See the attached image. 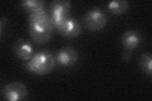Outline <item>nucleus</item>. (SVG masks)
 <instances>
[{"mask_svg":"<svg viewBox=\"0 0 152 101\" xmlns=\"http://www.w3.org/2000/svg\"><path fill=\"white\" fill-rule=\"evenodd\" d=\"M28 28L32 41L37 44H45L53 36L55 25L50 14L42 10L29 14Z\"/></svg>","mask_w":152,"mask_h":101,"instance_id":"obj_1","label":"nucleus"},{"mask_svg":"<svg viewBox=\"0 0 152 101\" xmlns=\"http://www.w3.org/2000/svg\"><path fill=\"white\" fill-rule=\"evenodd\" d=\"M55 65V55L46 49L36 52L29 61L23 64L29 73L41 76L50 73L54 70Z\"/></svg>","mask_w":152,"mask_h":101,"instance_id":"obj_2","label":"nucleus"},{"mask_svg":"<svg viewBox=\"0 0 152 101\" xmlns=\"http://www.w3.org/2000/svg\"><path fill=\"white\" fill-rule=\"evenodd\" d=\"M28 89L24 84L19 81H13L8 83L1 91V97L3 100L19 101L25 100L28 97Z\"/></svg>","mask_w":152,"mask_h":101,"instance_id":"obj_3","label":"nucleus"},{"mask_svg":"<svg viewBox=\"0 0 152 101\" xmlns=\"http://www.w3.org/2000/svg\"><path fill=\"white\" fill-rule=\"evenodd\" d=\"M108 18L101 9L95 8L88 11L84 16L83 23L85 27L91 32H98L106 26Z\"/></svg>","mask_w":152,"mask_h":101,"instance_id":"obj_4","label":"nucleus"},{"mask_svg":"<svg viewBox=\"0 0 152 101\" xmlns=\"http://www.w3.org/2000/svg\"><path fill=\"white\" fill-rule=\"evenodd\" d=\"M54 25L57 31L66 38H76L81 33V25L77 19L73 17H66Z\"/></svg>","mask_w":152,"mask_h":101,"instance_id":"obj_5","label":"nucleus"},{"mask_svg":"<svg viewBox=\"0 0 152 101\" xmlns=\"http://www.w3.org/2000/svg\"><path fill=\"white\" fill-rule=\"evenodd\" d=\"M55 57L56 63L58 66L68 68L77 63L79 60V53L75 48L65 46L57 51Z\"/></svg>","mask_w":152,"mask_h":101,"instance_id":"obj_6","label":"nucleus"},{"mask_svg":"<svg viewBox=\"0 0 152 101\" xmlns=\"http://www.w3.org/2000/svg\"><path fill=\"white\" fill-rule=\"evenodd\" d=\"M12 52L18 59L26 62L34 54V47L32 43L23 38H18L13 42Z\"/></svg>","mask_w":152,"mask_h":101,"instance_id":"obj_7","label":"nucleus"},{"mask_svg":"<svg viewBox=\"0 0 152 101\" xmlns=\"http://www.w3.org/2000/svg\"><path fill=\"white\" fill-rule=\"evenodd\" d=\"M72 3L68 0H54L50 4V15L53 22L56 23L69 17Z\"/></svg>","mask_w":152,"mask_h":101,"instance_id":"obj_8","label":"nucleus"},{"mask_svg":"<svg viewBox=\"0 0 152 101\" xmlns=\"http://www.w3.org/2000/svg\"><path fill=\"white\" fill-rule=\"evenodd\" d=\"M142 42L140 33L135 30H128L123 33L121 43L126 50L133 51L138 47Z\"/></svg>","mask_w":152,"mask_h":101,"instance_id":"obj_9","label":"nucleus"},{"mask_svg":"<svg viewBox=\"0 0 152 101\" xmlns=\"http://www.w3.org/2000/svg\"><path fill=\"white\" fill-rule=\"evenodd\" d=\"M44 0H23L20 1V7L26 12L29 14L45 10Z\"/></svg>","mask_w":152,"mask_h":101,"instance_id":"obj_10","label":"nucleus"},{"mask_svg":"<svg viewBox=\"0 0 152 101\" xmlns=\"http://www.w3.org/2000/svg\"><path fill=\"white\" fill-rule=\"evenodd\" d=\"M129 4L126 0H116L108 2L107 4L108 11L113 15H121L129 9Z\"/></svg>","mask_w":152,"mask_h":101,"instance_id":"obj_11","label":"nucleus"},{"mask_svg":"<svg viewBox=\"0 0 152 101\" xmlns=\"http://www.w3.org/2000/svg\"><path fill=\"white\" fill-rule=\"evenodd\" d=\"M138 65L140 70L146 75H152V54L150 52H144L138 60Z\"/></svg>","mask_w":152,"mask_h":101,"instance_id":"obj_12","label":"nucleus"},{"mask_svg":"<svg viewBox=\"0 0 152 101\" xmlns=\"http://www.w3.org/2000/svg\"><path fill=\"white\" fill-rule=\"evenodd\" d=\"M8 18L6 17H3L0 20V37L2 38L3 35V31L5 30V28L8 24Z\"/></svg>","mask_w":152,"mask_h":101,"instance_id":"obj_13","label":"nucleus"},{"mask_svg":"<svg viewBox=\"0 0 152 101\" xmlns=\"http://www.w3.org/2000/svg\"><path fill=\"white\" fill-rule=\"evenodd\" d=\"M132 57V52L131 51H128L126 50L123 52V53L122 54L121 56V59L123 61H124L126 62H127L130 61Z\"/></svg>","mask_w":152,"mask_h":101,"instance_id":"obj_14","label":"nucleus"}]
</instances>
